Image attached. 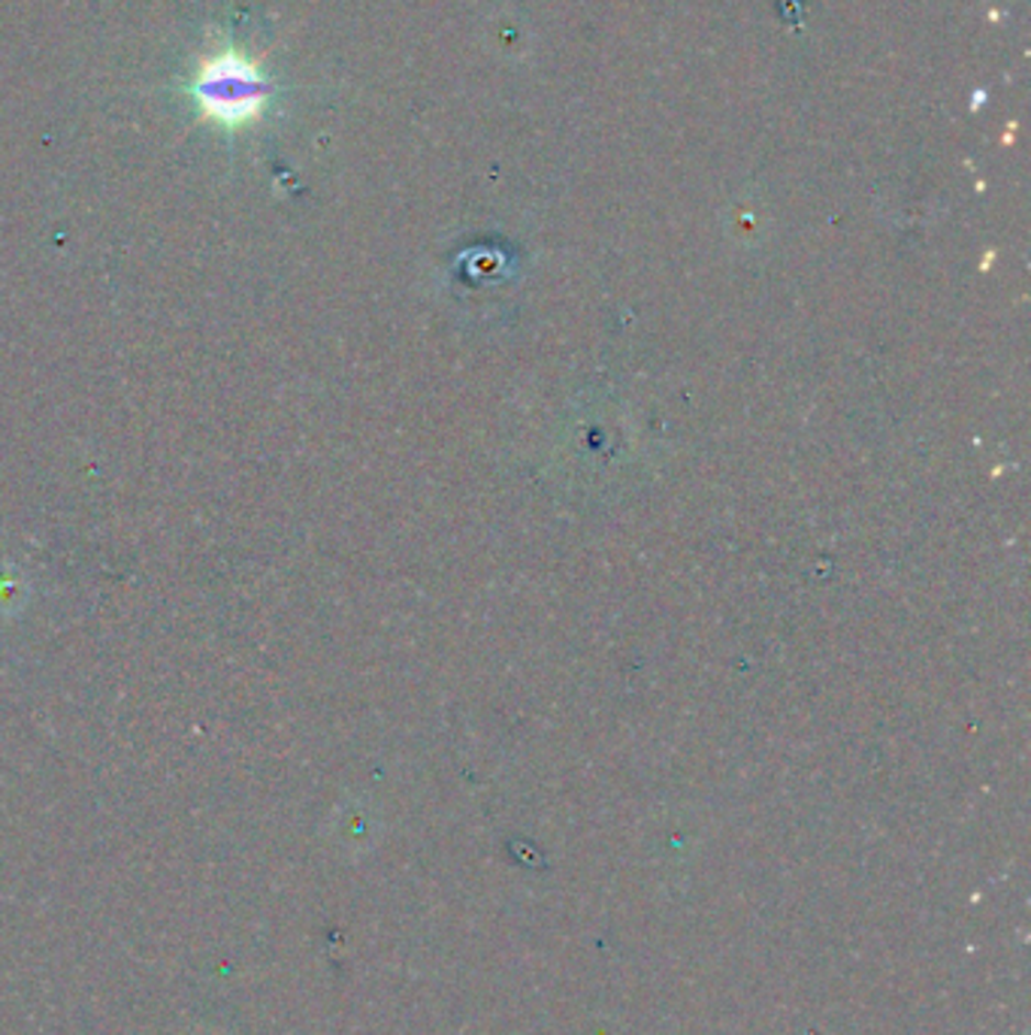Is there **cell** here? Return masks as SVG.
<instances>
[{
	"label": "cell",
	"instance_id": "1",
	"mask_svg": "<svg viewBox=\"0 0 1031 1035\" xmlns=\"http://www.w3.org/2000/svg\"><path fill=\"white\" fill-rule=\"evenodd\" d=\"M269 86L255 64L243 55L228 52L215 55L197 70L195 100L209 119L221 124H245L257 119L267 107Z\"/></svg>",
	"mask_w": 1031,
	"mask_h": 1035
}]
</instances>
